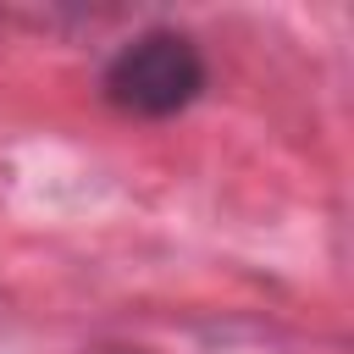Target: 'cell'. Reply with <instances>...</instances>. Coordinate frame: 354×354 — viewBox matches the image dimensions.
<instances>
[{
    "label": "cell",
    "mask_w": 354,
    "mask_h": 354,
    "mask_svg": "<svg viewBox=\"0 0 354 354\" xmlns=\"http://www.w3.org/2000/svg\"><path fill=\"white\" fill-rule=\"evenodd\" d=\"M100 354H144V348H100Z\"/></svg>",
    "instance_id": "2"
},
{
    "label": "cell",
    "mask_w": 354,
    "mask_h": 354,
    "mask_svg": "<svg viewBox=\"0 0 354 354\" xmlns=\"http://www.w3.org/2000/svg\"><path fill=\"white\" fill-rule=\"evenodd\" d=\"M205 88V55L188 33L155 28L122 44L105 66V100L127 116H177Z\"/></svg>",
    "instance_id": "1"
}]
</instances>
